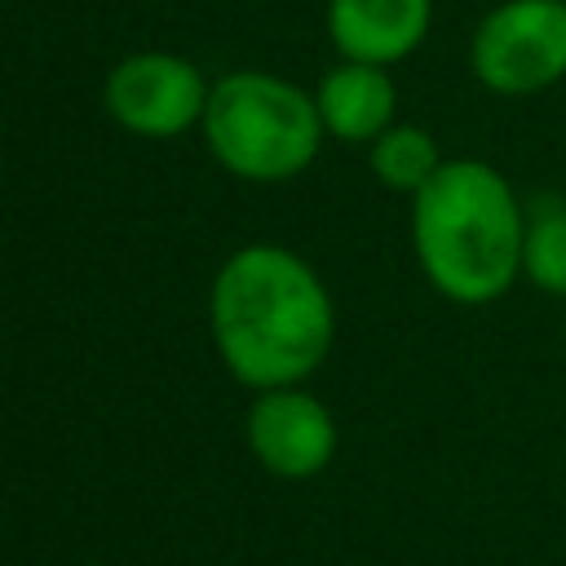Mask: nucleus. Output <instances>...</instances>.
I'll list each match as a JSON object with an SVG mask.
<instances>
[{"label": "nucleus", "mask_w": 566, "mask_h": 566, "mask_svg": "<svg viewBox=\"0 0 566 566\" xmlns=\"http://www.w3.org/2000/svg\"><path fill=\"white\" fill-rule=\"evenodd\" d=\"M429 0H332L327 31L349 62L389 66L429 31Z\"/></svg>", "instance_id": "7"}, {"label": "nucleus", "mask_w": 566, "mask_h": 566, "mask_svg": "<svg viewBox=\"0 0 566 566\" xmlns=\"http://www.w3.org/2000/svg\"><path fill=\"white\" fill-rule=\"evenodd\" d=\"M106 106L128 133L172 137L203 115L208 93L190 62L172 53H137L111 71Z\"/></svg>", "instance_id": "5"}, {"label": "nucleus", "mask_w": 566, "mask_h": 566, "mask_svg": "<svg viewBox=\"0 0 566 566\" xmlns=\"http://www.w3.org/2000/svg\"><path fill=\"white\" fill-rule=\"evenodd\" d=\"M248 442L270 473L310 478L332 460L336 424L318 398L296 389H270L248 416Z\"/></svg>", "instance_id": "6"}, {"label": "nucleus", "mask_w": 566, "mask_h": 566, "mask_svg": "<svg viewBox=\"0 0 566 566\" xmlns=\"http://www.w3.org/2000/svg\"><path fill=\"white\" fill-rule=\"evenodd\" d=\"M522 274L535 287L566 296V208L562 203L539 208L526 221V234H522Z\"/></svg>", "instance_id": "10"}, {"label": "nucleus", "mask_w": 566, "mask_h": 566, "mask_svg": "<svg viewBox=\"0 0 566 566\" xmlns=\"http://www.w3.org/2000/svg\"><path fill=\"white\" fill-rule=\"evenodd\" d=\"M203 133L212 155L230 172L252 181H279L314 159L323 115L318 102H310L296 84L239 71L208 93Z\"/></svg>", "instance_id": "3"}, {"label": "nucleus", "mask_w": 566, "mask_h": 566, "mask_svg": "<svg viewBox=\"0 0 566 566\" xmlns=\"http://www.w3.org/2000/svg\"><path fill=\"white\" fill-rule=\"evenodd\" d=\"M318 115H323V128H332L345 142L380 137L394 119V84L371 62H345L323 80Z\"/></svg>", "instance_id": "8"}, {"label": "nucleus", "mask_w": 566, "mask_h": 566, "mask_svg": "<svg viewBox=\"0 0 566 566\" xmlns=\"http://www.w3.org/2000/svg\"><path fill=\"white\" fill-rule=\"evenodd\" d=\"M473 75L500 97H531L566 75V0L495 4L469 49Z\"/></svg>", "instance_id": "4"}, {"label": "nucleus", "mask_w": 566, "mask_h": 566, "mask_svg": "<svg viewBox=\"0 0 566 566\" xmlns=\"http://www.w3.org/2000/svg\"><path fill=\"white\" fill-rule=\"evenodd\" d=\"M212 332L239 380L283 389L323 363L332 345V301L301 256L243 248L212 283Z\"/></svg>", "instance_id": "1"}, {"label": "nucleus", "mask_w": 566, "mask_h": 566, "mask_svg": "<svg viewBox=\"0 0 566 566\" xmlns=\"http://www.w3.org/2000/svg\"><path fill=\"white\" fill-rule=\"evenodd\" d=\"M411 199V239L429 283L460 305L500 301L522 274L526 234L504 172L482 159H447Z\"/></svg>", "instance_id": "2"}, {"label": "nucleus", "mask_w": 566, "mask_h": 566, "mask_svg": "<svg viewBox=\"0 0 566 566\" xmlns=\"http://www.w3.org/2000/svg\"><path fill=\"white\" fill-rule=\"evenodd\" d=\"M447 159L438 155V142L416 128V124H398V128H385L371 146V172L389 186V190H407L416 195Z\"/></svg>", "instance_id": "9"}]
</instances>
